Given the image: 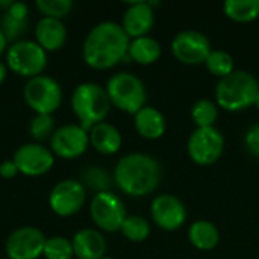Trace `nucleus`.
I'll return each instance as SVG.
<instances>
[{"label":"nucleus","mask_w":259,"mask_h":259,"mask_svg":"<svg viewBox=\"0 0 259 259\" xmlns=\"http://www.w3.org/2000/svg\"><path fill=\"white\" fill-rule=\"evenodd\" d=\"M42 256L46 259H71L74 256L73 244L70 240L64 237L47 238Z\"/></svg>","instance_id":"28"},{"label":"nucleus","mask_w":259,"mask_h":259,"mask_svg":"<svg viewBox=\"0 0 259 259\" xmlns=\"http://www.w3.org/2000/svg\"><path fill=\"white\" fill-rule=\"evenodd\" d=\"M55 118L49 114H36L29 124V132L33 140L42 141L53 135L55 132Z\"/></svg>","instance_id":"29"},{"label":"nucleus","mask_w":259,"mask_h":259,"mask_svg":"<svg viewBox=\"0 0 259 259\" xmlns=\"http://www.w3.org/2000/svg\"><path fill=\"white\" fill-rule=\"evenodd\" d=\"M23 97L36 114L52 115L62 102V90L58 80L50 76L39 74L26 82Z\"/></svg>","instance_id":"7"},{"label":"nucleus","mask_w":259,"mask_h":259,"mask_svg":"<svg viewBox=\"0 0 259 259\" xmlns=\"http://www.w3.org/2000/svg\"><path fill=\"white\" fill-rule=\"evenodd\" d=\"M47 238L33 226L15 229L6 240V255L9 259H36L44 252Z\"/></svg>","instance_id":"12"},{"label":"nucleus","mask_w":259,"mask_h":259,"mask_svg":"<svg viewBox=\"0 0 259 259\" xmlns=\"http://www.w3.org/2000/svg\"><path fill=\"white\" fill-rule=\"evenodd\" d=\"M131 38L115 21L96 24L83 41V59L96 70H108L121 61H127Z\"/></svg>","instance_id":"1"},{"label":"nucleus","mask_w":259,"mask_h":259,"mask_svg":"<svg viewBox=\"0 0 259 259\" xmlns=\"http://www.w3.org/2000/svg\"><path fill=\"white\" fill-rule=\"evenodd\" d=\"M90 146V135L79 124H64L50 137V147L55 155L64 159H74L85 153Z\"/></svg>","instance_id":"13"},{"label":"nucleus","mask_w":259,"mask_h":259,"mask_svg":"<svg viewBox=\"0 0 259 259\" xmlns=\"http://www.w3.org/2000/svg\"><path fill=\"white\" fill-rule=\"evenodd\" d=\"M6 64L15 74L32 79L47 67V52L36 41L20 39L8 49Z\"/></svg>","instance_id":"6"},{"label":"nucleus","mask_w":259,"mask_h":259,"mask_svg":"<svg viewBox=\"0 0 259 259\" xmlns=\"http://www.w3.org/2000/svg\"><path fill=\"white\" fill-rule=\"evenodd\" d=\"M150 215L158 228L167 232H173L184 226L188 212L182 200L176 196L159 194L152 202Z\"/></svg>","instance_id":"14"},{"label":"nucleus","mask_w":259,"mask_h":259,"mask_svg":"<svg viewBox=\"0 0 259 259\" xmlns=\"http://www.w3.org/2000/svg\"><path fill=\"white\" fill-rule=\"evenodd\" d=\"M6 12L11 14L12 17L18 18V20H27L29 8H27V5L23 3V2H12V5L9 6V9H8Z\"/></svg>","instance_id":"33"},{"label":"nucleus","mask_w":259,"mask_h":259,"mask_svg":"<svg viewBox=\"0 0 259 259\" xmlns=\"http://www.w3.org/2000/svg\"><path fill=\"white\" fill-rule=\"evenodd\" d=\"M106 93L111 105L131 115H135L140 109L146 106V87L143 80L132 73L121 71L112 74L106 83Z\"/></svg>","instance_id":"5"},{"label":"nucleus","mask_w":259,"mask_h":259,"mask_svg":"<svg viewBox=\"0 0 259 259\" xmlns=\"http://www.w3.org/2000/svg\"><path fill=\"white\" fill-rule=\"evenodd\" d=\"M223 11L237 23H250L259 17V0H226Z\"/></svg>","instance_id":"23"},{"label":"nucleus","mask_w":259,"mask_h":259,"mask_svg":"<svg viewBox=\"0 0 259 259\" xmlns=\"http://www.w3.org/2000/svg\"><path fill=\"white\" fill-rule=\"evenodd\" d=\"M5 77H6V67L3 62H0V83L5 80Z\"/></svg>","instance_id":"36"},{"label":"nucleus","mask_w":259,"mask_h":259,"mask_svg":"<svg viewBox=\"0 0 259 259\" xmlns=\"http://www.w3.org/2000/svg\"><path fill=\"white\" fill-rule=\"evenodd\" d=\"M211 52L209 38L199 30H182L171 41L173 56L185 65L205 64Z\"/></svg>","instance_id":"10"},{"label":"nucleus","mask_w":259,"mask_h":259,"mask_svg":"<svg viewBox=\"0 0 259 259\" xmlns=\"http://www.w3.org/2000/svg\"><path fill=\"white\" fill-rule=\"evenodd\" d=\"M90 144L102 155H114L120 150L123 138L120 131L106 121L96 124L90 132Z\"/></svg>","instance_id":"20"},{"label":"nucleus","mask_w":259,"mask_h":259,"mask_svg":"<svg viewBox=\"0 0 259 259\" xmlns=\"http://www.w3.org/2000/svg\"><path fill=\"white\" fill-rule=\"evenodd\" d=\"M91 219L105 232H118L126 220V208L118 196L111 191L97 193L90 205Z\"/></svg>","instance_id":"9"},{"label":"nucleus","mask_w":259,"mask_h":259,"mask_svg":"<svg viewBox=\"0 0 259 259\" xmlns=\"http://www.w3.org/2000/svg\"><path fill=\"white\" fill-rule=\"evenodd\" d=\"M120 232L129 241L141 243V241H146L149 238V235H150V225L141 215H127L126 220L121 225Z\"/></svg>","instance_id":"26"},{"label":"nucleus","mask_w":259,"mask_h":259,"mask_svg":"<svg viewBox=\"0 0 259 259\" xmlns=\"http://www.w3.org/2000/svg\"><path fill=\"white\" fill-rule=\"evenodd\" d=\"M73 252L77 259H102L106 253V240L102 232L96 229H80L74 234Z\"/></svg>","instance_id":"17"},{"label":"nucleus","mask_w":259,"mask_h":259,"mask_svg":"<svg viewBox=\"0 0 259 259\" xmlns=\"http://www.w3.org/2000/svg\"><path fill=\"white\" fill-rule=\"evenodd\" d=\"M85 199V187L80 184V181L64 179L52 188L49 194V205L55 214L61 217H70L80 211Z\"/></svg>","instance_id":"11"},{"label":"nucleus","mask_w":259,"mask_h":259,"mask_svg":"<svg viewBox=\"0 0 259 259\" xmlns=\"http://www.w3.org/2000/svg\"><path fill=\"white\" fill-rule=\"evenodd\" d=\"M36 8L44 17L61 20L73 9L71 0H36Z\"/></svg>","instance_id":"31"},{"label":"nucleus","mask_w":259,"mask_h":259,"mask_svg":"<svg viewBox=\"0 0 259 259\" xmlns=\"http://www.w3.org/2000/svg\"><path fill=\"white\" fill-rule=\"evenodd\" d=\"M190 243L199 250H212L220 243L217 226L208 220H197L188 229Z\"/></svg>","instance_id":"22"},{"label":"nucleus","mask_w":259,"mask_h":259,"mask_svg":"<svg viewBox=\"0 0 259 259\" xmlns=\"http://www.w3.org/2000/svg\"><path fill=\"white\" fill-rule=\"evenodd\" d=\"M18 173V168L12 159H6L0 164V176L5 179H11Z\"/></svg>","instance_id":"34"},{"label":"nucleus","mask_w":259,"mask_h":259,"mask_svg":"<svg viewBox=\"0 0 259 259\" xmlns=\"http://www.w3.org/2000/svg\"><path fill=\"white\" fill-rule=\"evenodd\" d=\"M134 123L137 132L146 140H158L165 134L167 129L164 114L153 106H144L140 109L134 115Z\"/></svg>","instance_id":"19"},{"label":"nucleus","mask_w":259,"mask_h":259,"mask_svg":"<svg viewBox=\"0 0 259 259\" xmlns=\"http://www.w3.org/2000/svg\"><path fill=\"white\" fill-rule=\"evenodd\" d=\"M191 118L197 127H214L219 118V106L209 99L197 100L191 108Z\"/></svg>","instance_id":"25"},{"label":"nucleus","mask_w":259,"mask_h":259,"mask_svg":"<svg viewBox=\"0 0 259 259\" xmlns=\"http://www.w3.org/2000/svg\"><path fill=\"white\" fill-rule=\"evenodd\" d=\"M102 259H112V258H106V256H105V258H102Z\"/></svg>","instance_id":"38"},{"label":"nucleus","mask_w":259,"mask_h":259,"mask_svg":"<svg viewBox=\"0 0 259 259\" xmlns=\"http://www.w3.org/2000/svg\"><path fill=\"white\" fill-rule=\"evenodd\" d=\"M162 55V47L161 44L152 38V36H141L131 39L129 50H127V58L129 61H134L140 65H150L155 64Z\"/></svg>","instance_id":"21"},{"label":"nucleus","mask_w":259,"mask_h":259,"mask_svg":"<svg viewBox=\"0 0 259 259\" xmlns=\"http://www.w3.org/2000/svg\"><path fill=\"white\" fill-rule=\"evenodd\" d=\"M6 46H8V39L5 38V35H3V32L0 30V55L5 52V49H6Z\"/></svg>","instance_id":"35"},{"label":"nucleus","mask_w":259,"mask_h":259,"mask_svg":"<svg viewBox=\"0 0 259 259\" xmlns=\"http://www.w3.org/2000/svg\"><path fill=\"white\" fill-rule=\"evenodd\" d=\"M35 36H36V42L46 52H55L65 44L67 29L61 20L42 17L35 26Z\"/></svg>","instance_id":"18"},{"label":"nucleus","mask_w":259,"mask_h":259,"mask_svg":"<svg viewBox=\"0 0 259 259\" xmlns=\"http://www.w3.org/2000/svg\"><path fill=\"white\" fill-rule=\"evenodd\" d=\"M187 152L197 165H211L217 162L225 152V137L214 127H196L187 143Z\"/></svg>","instance_id":"8"},{"label":"nucleus","mask_w":259,"mask_h":259,"mask_svg":"<svg viewBox=\"0 0 259 259\" xmlns=\"http://www.w3.org/2000/svg\"><path fill=\"white\" fill-rule=\"evenodd\" d=\"M12 161L15 162L18 173H23L26 176L46 175L55 164L53 152L36 143H27L20 146L14 152Z\"/></svg>","instance_id":"15"},{"label":"nucleus","mask_w":259,"mask_h":259,"mask_svg":"<svg viewBox=\"0 0 259 259\" xmlns=\"http://www.w3.org/2000/svg\"><path fill=\"white\" fill-rule=\"evenodd\" d=\"M244 144L255 158H259V123L247 129L244 137Z\"/></svg>","instance_id":"32"},{"label":"nucleus","mask_w":259,"mask_h":259,"mask_svg":"<svg viewBox=\"0 0 259 259\" xmlns=\"http://www.w3.org/2000/svg\"><path fill=\"white\" fill-rule=\"evenodd\" d=\"M112 182H114V178H111V175L105 168L97 167V165H90L80 173V184L97 193L109 191L112 187Z\"/></svg>","instance_id":"24"},{"label":"nucleus","mask_w":259,"mask_h":259,"mask_svg":"<svg viewBox=\"0 0 259 259\" xmlns=\"http://www.w3.org/2000/svg\"><path fill=\"white\" fill-rule=\"evenodd\" d=\"M155 24V11L149 2H132L126 9L121 21V27L131 39L147 36Z\"/></svg>","instance_id":"16"},{"label":"nucleus","mask_w":259,"mask_h":259,"mask_svg":"<svg viewBox=\"0 0 259 259\" xmlns=\"http://www.w3.org/2000/svg\"><path fill=\"white\" fill-rule=\"evenodd\" d=\"M0 30L3 32L5 38L8 39V42H17L20 41V36L26 33L27 30V20H18L15 17H12L11 14L5 12L2 17V24H0Z\"/></svg>","instance_id":"30"},{"label":"nucleus","mask_w":259,"mask_h":259,"mask_svg":"<svg viewBox=\"0 0 259 259\" xmlns=\"http://www.w3.org/2000/svg\"><path fill=\"white\" fill-rule=\"evenodd\" d=\"M255 106L258 108V111H259V93H258V96H256V99H255Z\"/></svg>","instance_id":"37"},{"label":"nucleus","mask_w":259,"mask_h":259,"mask_svg":"<svg viewBox=\"0 0 259 259\" xmlns=\"http://www.w3.org/2000/svg\"><path fill=\"white\" fill-rule=\"evenodd\" d=\"M71 108L79 120V126L90 132L96 124L105 121L109 114L111 100L106 88L94 82H83L73 91Z\"/></svg>","instance_id":"4"},{"label":"nucleus","mask_w":259,"mask_h":259,"mask_svg":"<svg viewBox=\"0 0 259 259\" xmlns=\"http://www.w3.org/2000/svg\"><path fill=\"white\" fill-rule=\"evenodd\" d=\"M205 65L209 73H212L214 76H217L220 79H223L235 71L234 58L231 53H228L225 50H212L209 53V56L206 58Z\"/></svg>","instance_id":"27"},{"label":"nucleus","mask_w":259,"mask_h":259,"mask_svg":"<svg viewBox=\"0 0 259 259\" xmlns=\"http://www.w3.org/2000/svg\"><path fill=\"white\" fill-rule=\"evenodd\" d=\"M258 93L259 83L256 77L246 70H235L219 80L215 87L217 106L228 112L243 111L255 105Z\"/></svg>","instance_id":"3"},{"label":"nucleus","mask_w":259,"mask_h":259,"mask_svg":"<svg viewBox=\"0 0 259 259\" xmlns=\"http://www.w3.org/2000/svg\"><path fill=\"white\" fill-rule=\"evenodd\" d=\"M162 168L159 162L146 153L123 156L114 170L115 185L131 197H146L161 184Z\"/></svg>","instance_id":"2"}]
</instances>
